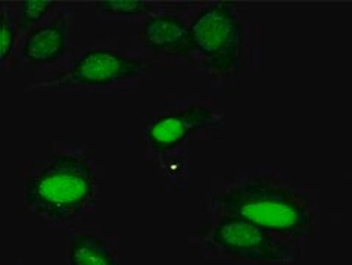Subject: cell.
<instances>
[{"label":"cell","instance_id":"ba28073f","mask_svg":"<svg viewBox=\"0 0 352 265\" xmlns=\"http://www.w3.org/2000/svg\"><path fill=\"white\" fill-rule=\"evenodd\" d=\"M71 40V24L67 16L41 25L31 32L23 46V56L31 65H47L65 55Z\"/></svg>","mask_w":352,"mask_h":265},{"label":"cell","instance_id":"30bf717a","mask_svg":"<svg viewBox=\"0 0 352 265\" xmlns=\"http://www.w3.org/2000/svg\"><path fill=\"white\" fill-rule=\"evenodd\" d=\"M96 8L103 14L113 16H138L152 9V5L142 0H102Z\"/></svg>","mask_w":352,"mask_h":265},{"label":"cell","instance_id":"8992f818","mask_svg":"<svg viewBox=\"0 0 352 265\" xmlns=\"http://www.w3.org/2000/svg\"><path fill=\"white\" fill-rule=\"evenodd\" d=\"M220 118L215 112L202 105L168 112L155 119L146 131L148 145L157 152H167L180 146L195 132L219 124Z\"/></svg>","mask_w":352,"mask_h":265},{"label":"cell","instance_id":"277c9868","mask_svg":"<svg viewBox=\"0 0 352 265\" xmlns=\"http://www.w3.org/2000/svg\"><path fill=\"white\" fill-rule=\"evenodd\" d=\"M192 42L208 65L220 73L233 71L242 58V24L234 3L215 2L205 8L190 24Z\"/></svg>","mask_w":352,"mask_h":265},{"label":"cell","instance_id":"9c48e42d","mask_svg":"<svg viewBox=\"0 0 352 265\" xmlns=\"http://www.w3.org/2000/svg\"><path fill=\"white\" fill-rule=\"evenodd\" d=\"M67 253L68 265H121L116 240L93 231L71 236Z\"/></svg>","mask_w":352,"mask_h":265},{"label":"cell","instance_id":"5b68a950","mask_svg":"<svg viewBox=\"0 0 352 265\" xmlns=\"http://www.w3.org/2000/svg\"><path fill=\"white\" fill-rule=\"evenodd\" d=\"M146 71L142 59L124 55L111 49H90L82 54L58 81H49L50 87L107 89L140 77Z\"/></svg>","mask_w":352,"mask_h":265},{"label":"cell","instance_id":"8fae6325","mask_svg":"<svg viewBox=\"0 0 352 265\" xmlns=\"http://www.w3.org/2000/svg\"><path fill=\"white\" fill-rule=\"evenodd\" d=\"M56 3L49 0H24L19 3V28H27L43 19Z\"/></svg>","mask_w":352,"mask_h":265},{"label":"cell","instance_id":"52a82bcc","mask_svg":"<svg viewBox=\"0 0 352 265\" xmlns=\"http://www.w3.org/2000/svg\"><path fill=\"white\" fill-rule=\"evenodd\" d=\"M142 38L148 47L171 56H189L196 52L190 25L183 18L171 14L155 15L143 24Z\"/></svg>","mask_w":352,"mask_h":265},{"label":"cell","instance_id":"7c38bea8","mask_svg":"<svg viewBox=\"0 0 352 265\" xmlns=\"http://www.w3.org/2000/svg\"><path fill=\"white\" fill-rule=\"evenodd\" d=\"M2 49H0V59H2V64L6 62V59L12 55L15 38H16V30L14 19L10 18L5 11H2Z\"/></svg>","mask_w":352,"mask_h":265},{"label":"cell","instance_id":"6da1fadb","mask_svg":"<svg viewBox=\"0 0 352 265\" xmlns=\"http://www.w3.org/2000/svg\"><path fill=\"white\" fill-rule=\"evenodd\" d=\"M99 183L90 157L58 150L34 165L24 180V209L49 229H65L96 207Z\"/></svg>","mask_w":352,"mask_h":265},{"label":"cell","instance_id":"7a4b0ae2","mask_svg":"<svg viewBox=\"0 0 352 265\" xmlns=\"http://www.w3.org/2000/svg\"><path fill=\"white\" fill-rule=\"evenodd\" d=\"M215 217H239L283 238H308L316 214L304 193L268 176H250L217 190L210 200Z\"/></svg>","mask_w":352,"mask_h":265},{"label":"cell","instance_id":"3957f363","mask_svg":"<svg viewBox=\"0 0 352 265\" xmlns=\"http://www.w3.org/2000/svg\"><path fill=\"white\" fill-rule=\"evenodd\" d=\"M285 239L239 217L220 216L206 233L205 244L234 260L286 264L294 260L295 251Z\"/></svg>","mask_w":352,"mask_h":265}]
</instances>
